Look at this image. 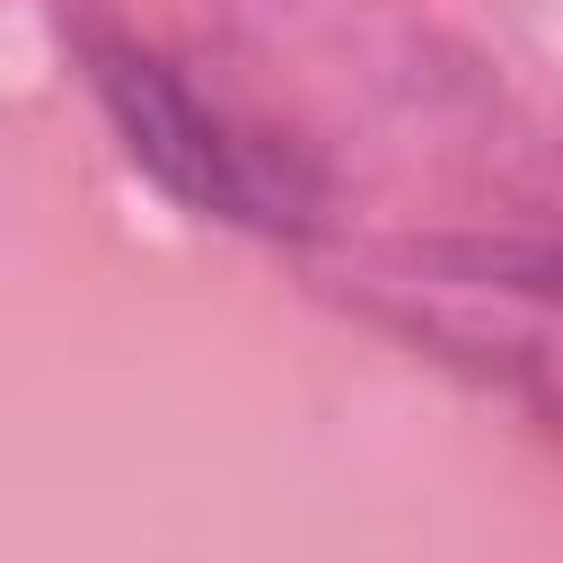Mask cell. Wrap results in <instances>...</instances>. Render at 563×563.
<instances>
[{
    "instance_id": "1",
    "label": "cell",
    "mask_w": 563,
    "mask_h": 563,
    "mask_svg": "<svg viewBox=\"0 0 563 563\" xmlns=\"http://www.w3.org/2000/svg\"><path fill=\"white\" fill-rule=\"evenodd\" d=\"M88 79H97V106H106L123 158H132L158 194H176V202L202 211V220H246V229L299 220V211H290V185L273 176V158H255V141H238L158 53H141V44H97V53H88Z\"/></svg>"
}]
</instances>
